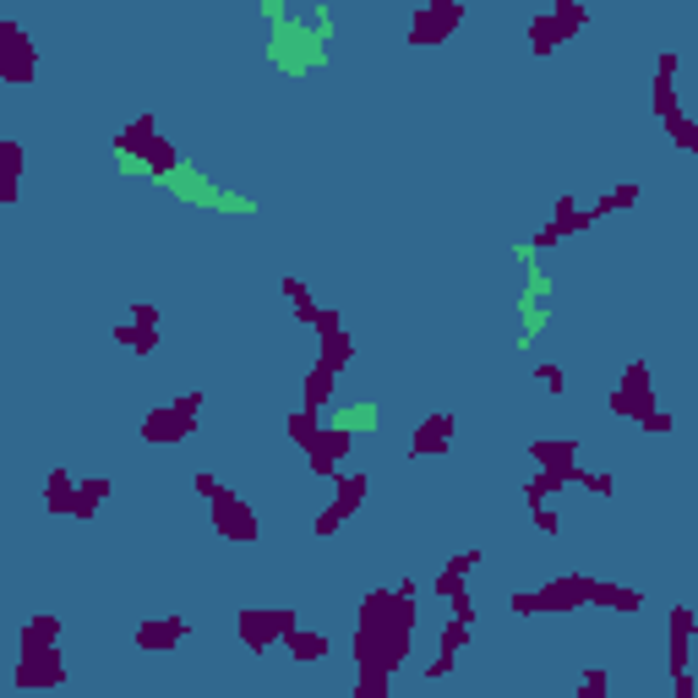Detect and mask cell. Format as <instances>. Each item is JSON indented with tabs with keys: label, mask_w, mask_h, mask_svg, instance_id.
<instances>
[{
	"label": "cell",
	"mask_w": 698,
	"mask_h": 698,
	"mask_svg": "<svg viewBox=\"0 0 698 698\" xmlns=\"http://www.w3.org/2000/svg\"><path fill=\"white\" fill-rule=\"evenodd\" d=\"M453 437H459V415L453 410H432L415 421L410 443H404V459L410 464H432V459H448L453 453Z\"/></svg>",
	"instance_id": "10"
},
{
	"label": "cell",
	"mask_w": 698,
	"mask_h": 698,
	"mask_svg": "<svg viewBox=\"0 0 698 698\" xmlns=\"http://www.w3.org/2000/svg\"><path fill=\"white\" fill-rule=\"evenodd\" d=\"M23 175H28V148H23V137H0V202H7V208L23 202Z\"/></svg>",
	"instance_id": "16"
},
{
	"label": "cell",
	"mask_w": 698,
	"mask_h": 698,
	"mask_svg": "<svg viewBox=\"0 0 698 698\" xmlns=\"http://www.w3.org/2000/svg\"><path fill=\"white\" fill-rule=\"evenodd\" d=\"M110 338H115L121 349H132L137 361L159 356V344H164V338H159V327H148V322H115V327H110Z\"/></svg>",
	"instance_id": "26"
},
{
	"label": "cell",
	"mask_w": 698,
	"mask_h": 698,
	"mask_svg": "<svg viewBox=\"0 0 698 698\" xmlns=\"http://www.w3.org/2000/svg\"><path fill=\"white\" fill-rule=\"evenodd\" d=\"M208 524H213V535L229 540V546H257V540H262V519H257V508H251L235 486H219V491L208 497Z\"/></svg>",
	"instance_id": "6"
},
{
	"label": "cell",
	"mask_w": 698,
	"mask_h": 698,
	"mask_svg": "<svg viewBox=\"0 0 698 698\" xmlns=\"http://www.w3.org/2000/svg\"><path fill=\"white\" fill-rule=\"evenodd\" d=\"M295 622H300V616H295V611H284V606H273V611L246 606V611H235V638H240V649H246V655H267L273 644H284V633H289Z\"/></svg>",
	"instance_id": "9"
},
{
	"label": "cell",
	"mask_w": 698,
	"mask_h": 698,
	"mask_svg": "<svg viewBox=\"0 0 698 698\" xmlns=\"http://www.w3.org/2000/svg\"><path fill=\"white\" fill-rule=\"evenodd\" d=\"M665 126V137H671V148H682V153H693L698 159V121L682 110V115H671V121H660Z\"/></svg>",
	"instance_id": "33"
},
{
	"label": "cell",
	"mask_w": 698,
	"mask_h": 698,
	"mask_svg": "<svg viewBox=\"0 0 698 698\" xmlns=\"http://www.w3.org/2000/svg\"><path fill=\"white\" fill-rule=\"evenodd\" d=\"M524 459L540 470H578V437H529L524 443Z\"/></svg>",
	"instance_id": "18"
},
{
	"label": "cell",
	"mask_w": 698,
	"mask_h": 698,
	"mask_svg": "<svg viewBox=\"0 0 698 698\" xmlns=\"http://www.w3.org/2000/svg\"><path fill=\"white\" fill-rule=\"evenodd\" d=\"M164 132H159V115L153 110H142L137 121H126L115 137H110V153H115V164L132 175V170H142L148 164V153H153V142H159Z\"/></svg>",
	"instance_id": "11"
},
{
	"label": "cell",
	"mask_w": 698,
	"mask_h": 698,
	"mask_svg": "<svg viewBox=\"0 0 698 698\" xmlns=\"http://www.w3.org/2000/svg\"><path fill=\"white\" fill-rule=\"evenodd\" d=\"M219 486H224V481H219V475H213V470H197V475H191V491H197V497H202V502H208V497H213V491H219Z\"/></svg>",
	"instance_id": "52"
},
{
	"label": "cell",
	"mask_w": 698,
	"mask_h": 698,
	"mask_svg": "<svg viewBox=\"0 0 698 698\" xmlns=\"http://www.w3.org/2000/svg\"><path fill=\"white\" fill-rule=\"evenodd\" d=\"M262 17H267V23H278V17H289V0H262Z\"/></svg>",
	"instance_id": "58"
},
{
	"label": "cell",
	"mask_w": 698,
	"mask_h": 698,
	"mask_svg": "<svg viewBox=\"0 0 698 698\" xmlns=\"http://www.w3.org/2000/svg\"><path fill=\"white\" fill-rule=\"evenodd\" d=\"M578 698H600V693H611V671L606 665H589L584 676H578V687H573Z\"/></svg>",
	"instance_id": "41"
},
{
	"label": "cell",
	"mask_w": 698,
	"mask_h": 698,
	"mask_svg": "<svg viewBox=\"0 0 698 698\" xmlns=\"http://www.w3.org/2000/svg\"><path fill=\"white\" fill-rule=\"evenodd\" d=\"M464 23H470V7H464V0H421V7L410 12V23H404V45H415V50L448 45Z\"/></svg>",
	"instance_id": "5"
},
{
	"label": "cell",
	"mask_w": 698,
	"mask_h": 698,
	"mask_svg": "<svg viewBox=\"0 0 698 698\" xmlns=\"http://www.w3.org/2000/svg\"><path fill=\"white\" fill-rule=\"evenodd\" d=\"M278 295H284L289 306H300V300H311V289H306V284H300L295 273H284V278H278Z\"/></svg>",
	"instance_id": "50"
},
{
	"label": "cell",
	"mask_w": 698,
	"mask_h": 698,
	"mask_svg": "<svg viewBox=\"0 0 698 698\" xmlns=\"http://www.w3.org/2000/svg\"><path fill=\"white\" fill-rule=\"evenodd\" d=\"M464 584H470V573H453V568H443V573L432 578V595H437V600H453Z\"/></svg>",
	"instance_id": "44"
},
{
	"label": "cell",
	"mask_w": 698,
	"mask_h": 698,
	"mask_svg": "<svg viewBox=\"0 0 698 698\" xmlns=\"http://www.w3.org/2000/svg\"><path fill=\"white\" fill-rule=\"evenodd\" d=\"M589 589H595V578L589 573H578V568H562V573H551L535 595H540V616L546 611H589Z\"/></svg>",
	"instance_id": "13"
},
{
	"label": "cell",
	"mask_w": 698,
	"mask_h": 698,
	"mask_svg": "<svg viewBox=\"0 0 698 698\" xmlns=\"http://www.w3.org/2000/svg\"><path fill=\"white\" fill-rule=\"evenodd\" d=\"M573 486H584L589 497H611V470H573Z\"/></svg>",
	"instance_id": "42"
},
{
	"label": "cell",
	"mask_w": 698,
	"mask_h": 698,
	"mask_svg": "<svg viewBox=\"0 0 698 698\" xmlns=\"http://www.w3.org/2000/svg\"><path fill=\"white\" fill-rule=\"evenodd\" d=\"M665 638H698V611L676 600V606L665 611Z\"/></svg>",
	"instance_id": "37"
},
{
	"label": "cell",
	"mask_w": 698,
	"mask_h": 698,
	"mask_svg": "<svg viewBox=\"0 0 698 698\" xmlns=\"http://www.w3.org/2000/svg\"><path fill=\"white\" fill-rule=\"evenodd\" d=\"M316 311H322L316 300H300V306H289V316H295L300 327H311V322H316Z\"/></svg>",
	"instance_id": "56"
},
{
	"label": "cell",
	"mask_w": 698,
	"mask_h": 698,
	"mask_svg": "<svg viewBox=\"0 0 698 698\" xmlns=\"http://www.w3.org/2000/svg\"><path fill=\"white\" fill-rule=\"evenodd\" d=\"M443 568H453V573H475V568H481V546H464V551H453Z\"/></svg>",
	"instance_id": "48"
},
{
	"label": "cell",
	"mask_w": 698,
	"mask_h": 698,
	"mask_svg": "<svg viewBox=\"0 0 698 698\" xmlns=\"http://www.w3.org/2000/svg\"><path fill=\"white\" fill-rule=\"evenodd\" d=\"M66 682H72V665H66V649L61 644L17 649V660H12V687L17 693H61Z\"/></svg>",
	"instance_id": "7"
},
{
	"label": "cell",
	"mask_w": 698,
	"mask_h": 698,
	"mask_svg": "<svg viewBox=\"0 0 698 698\" xmlns=\"http://www.w3.org/2000/svg\"><path fill=\"white\" fill-rule=\"evenodd\" d=\"M568 486H573V470H546V464H540V470L524 481V508H535V502H557Z\"/></svg>",
	"instance_id": "27"
},
{
	"label": "cell",
	"mask_w": 698,
	"mask_h": 698,
	"mask_svg": "<svg viewBox=\"0 0 698 698\" xmlns=\"http://www.w3.org/2000/svg\"><path fill=\"white\" fill-rule=\"evenodd\" d=\"M388 693H394L388 671H356V682H349V698H388Z\"/></svg>",
	"instance_id": "35"
},
{
	"label": "cell",
	"mask_w": 698,
	"mask_h": 698,
	"mask_svg": "<svg viewBox=\"0 0 698 698\" xmlns=\"http://www.w3.org/2000/svg\"><path fill=\"white\" fill-rule=\"evenodd\" d=\"M415 655V627L404 622H356V633H349V660H356V671H388L399 676Z\"/></svg>",
	"instance_id": "2"
},
{
	"label": "cell",
	"mask_w": 698,
	"mask_h": 698,
	"mask_svg": "<svg viewBox=\"0 0 698 698\" xmlns=\"http://www.w3.org/2000/svg\"><path fill=\"white\" fill-rule=\"evenodd\" d=\"M655 121H671V115H682V99H676V77H655Z\"/></svg>",
	"instance_id": "36"
},
{
	"label": "cell",
	"mask_w": 698,
	"mask_h": 698,
	"mask_svg": "<svg viewBox=\"0 0 698 698\" xmlns=\"http://www.w3.org/2000/svg\"><path fill=\"white\" fill-rule=\"evenodd\" d=\"M453 671H459V655H443V649H437V655L426 660V682H448Z\"/></svg>",
	"instance_id": "45"
},
{
	"label": "cell",
	"mask_w": 698,
	"mask_h": 698,
	"mask_svg": "<svg viewBox=\"0 0 698 698\" xmlns=\"http://www.w3.org/2000/svg\"><path fill=\"white\" fill-rule=\"evenodd\" d=\"M600 219H606V213L589 202V208H578L573 219H551V224H540V229L529 235V246H535V251H551V246H562V240H573V235H589Z\"/></svg>",
	"instance_id": "17"
},
{
	"label": "cell",
	"mask_w": 698,
	"mask_h": 698,
	"mask_svg": "<svg viewBox=\"0 0 698 698\" xmlns=\"http://www.w3.org/2000/svg\"><path fill=\"white\" fill-rule=\"evenodd\" d=\"M551 17H557V28H562V39L573 45L584 28H589V0H551Z\"/></svg>",
	"instance_id": "31"
},
{
	"label": "cell",
	"mask_w": 698,
	"mask_h": 698,
	"mask_svg": "<svg viewBox=\"0 0 698 698\" xmlns=\"http://www.w3.org/2000/svg\"><path fill=\"white\" fill-rule=\"evenodd\" d=\"M132 322H148V327H159V322H164V311H159V306H132Z\"/></svg>",
	"instance_id": "57"
},
{
	"label": "cell",
	"mask_w": 698,
	"mask_h": 698,
	"mask_svg": "<svg viewBox=\"0 0 698 698\" xmlns=\"http://www.w3.org/2000/svg\"><path fill=\"white\" fill-rule=\"evenodd\" d=\"M333 388H338V372L311 366V372H306V410H322V415H327V410L338 404V394H333Z\"/></svg>",
	"instance_id": "29"
},
{
	"label": "cell",
	"mask_w": 698,
	"mask_h": 698,
	"mask_svg": "<svg viewBox=\"0 0 698 698\" xmlns=\"http://www.w3.org/2000/svg\"><path fill=\"white\" fill-rule=\"evenodd\" d=\"M191 638V622L180 616V611H159V616H142L137 627H132V649L137 655H170L175 644H186Z\"/></svg>",
	"instance_id": "14"
},
{
	"label": "cell",
	"mask_w": 698,
	"mask_h": 698,
	"mask_svg": "<svg viewBox=\"0 0 698 698\" xmlns=\"http://www.w3.org/2000/svg\"><path fill=\"white\" fill-rule=\"evenodd\" d=\"M311 28H316V34H322L327 45H333V34H338V28H333V12H327V7H311Z\"/></svg>",
	"instance_id": "53"
},
{
	"label": "cell",
	"mask_w": 698,
	"mask_h": 698,
	"mask_svg": "<svg viewBox=\"0 0 698 698\" xmlns=\"http://www.w3.org/2000/svg\"><path fill=\"white\" fill-rule=\"evenodd\" d=\"M61 633H66L61 611H34V616L17 627V649H45V644H61Z\"/></svg>",
	"instance_id": "25"
},
{
	"label": "cell",
	"mask_w": 698,
	"mask_h": 698,
	"mask_svg": "<svg viewBox=\"0 0 698 698\" xmlns=\"http://www.w3.org/2000/svg\"><path fill=\"white\" fill-rule=\"evenodd\" d=\"M344 432H356V437H377L383 432V404L377 399H344V404H333L327 410Z\"/></svg>",
	"instance_id": "19"
},
{
	"label": "cell",
	"mask_w": 698,
	"mask_h": 698,
	"mask_svg": "<svg viewBox=\"0 0 698 698\" xmlns=\"http://www.w3.org/2000/svg\"><path fill=\"white\" fill-rule=\"evenodd\" d=\"M606 202H611V213H633V208L644 202V186H638V180H616V186L606 191Z\"/></svg>",
	"instance_id": "38"
},
{
	"label": "cell",
	"mask_w": 698,
	"mask_h": 698,
	"mask_svg": "<svg viewBox=\"0 0 698 698\" xmlns=\"http://www.w3.org/2000/svg\"><path fill=\"white\" fill-rule=\"evenodd\" d=\"M316 432H322V410H306V404H300V410H289V415H284V437H289L300 453L316 443Z\"/></svg>",
	"instance_id": "30"
},
{
	"label": "cell",
	"mask_w": 698,
	"mask_h": 698,
	"mask_svg": "<svg viewBox=\"0 0 698 698\" xmlns=\"http://www.w3.org/2000/svg\"><path fill=\"white\" fill-rule=\"evenodd\" d=\"M524 45H529V55H535V61H551L568 39H562V28H557V17H551V12H535V17H524Z\"/></svg>",
	"instance_id": "21"
},
{
	"label": "cell",
	"mask_w": 698,
	"mask_h": 698,
	"mask_svg": "<svg viewBox=\"0 0 698 698\" xmlns=\"http://www.w3.org/2000/svg\"><path fill=\"white\" fill-rule=\"evenodd\" d=\"M693 665V638H665V671H687Z\"/></svg>",
	"instance_id": "43"
},
{
	"label": "cell",
	"mask_w": 698,
	"mask_h": 698,
	"mask_svg": "<svg viewBox=\"0 0 698 698\" xmlns=\"http://www.w3.org/2000/svg\"><path fill=\"white\" fill-rule=\"evenodd\" d=\"M475 644V622H459V616H448L443 627H437V649L443 655H464Z\"/></svg>",
	"instance_id": "32"
},
{
	"label": "cell",
	"mask_w": 698,
	"mask_h": 698,
	"mask_svg": "<svg viewBox=\"0 0 698 698\" xmlns=\"http://www.w3.org/2000/svg\"><path fill=\"white\" fill-rule=\"evenodd\" d=\"M338 327H344V306H322V311H316V322H311V333H316V338H322V333H338Z\"/></svg>",
	"instance_id": "46"
},
{
	"label": "cell",
	"mask_w": 698,
	"mask_h": 698,
	"mask_svg": "<svg viewBox=\"0 0 698 698\" xmlns=\"http://www.w3.org/2000/svg\"><path fill=\"white\" fill-rule=\"evenodd\" d=\"M644 404H655V372H649V361H627L622 366V383L611 388V415L616 421H633Z\"/></svg>",
	"instance_id": "15"
},
{
	"label": "cell",
	"mask_w": 698,
	"mask_h": 698,
	"mask_svg": "<svg viewBox=\"0 0 698 698\" xmlns=\"http://www.w3.org/2000/svg\"><path fill=\"white\" fill-rule=\"evenodd\" d=\"M202 410H208V394H175L170 404H153V410L137 421V437H142L148 448H180V443L197 437Z\"/></svg>",
	"instance_id": "3"
},
{
	"label": "cell",
	"mask_w": 698,
	"mask_h": 698,
	"mask_svg": "<svg viewBox=\"0 0 698 698\" xmlns=\"http://www.w3.org/2000/svg\"><path fill=\"white\" fill-rule=\"evenodd\" d=\"M529 377H535L546 394H562V388H568V372H562V361H535V366H529Z\"/></svg>",
	"instance_id": "39"
},
{
	"label": "cell",
	"mask_w": 698,
	"mask_h": 698,
	"mask_svg": "<svg viewBox=\"0 0 698 698\" xmlns=\"http://www.w3.org/2000/svg\"><path fill=\"white\" fill-rule=\"evenodd\" d=\"M573 213H578V197H573V191H562V197L551 202V219H573Z\"/></svg>",
	"instance_id": "55"
},
{
	"label": "cell",
	"mask_w": 698,
	"mask_h": 698,
	"mask_svg": "<svg viewBox=\"0 0 698 698\" xmlns=\"http://www.w3.org/2000/svg\"><path fill=\"white\" fill-rule=\"evenodd\" d=\"M0 83L7 88H34L39 83V45L17 17H0Z\"/></svg>",
	"instance_id": "8"
},
{
	"label": "cell",
	"mask_w": 698,
	"mask_h": 698,
	"mask_svg": "<svg viewBox=\"0 0 698 698\" xmlns=\"http://www.w3.org/2000/svg\"><path fill=\"white\" fill-rule=\"evenodd\" d=\"M267 66L284 72V77H306V72H322L327 66V39L306 23V17H278L267 23V45H262Z\"/></svg>",
	"instance_id": "1"
},
{
	"label": "cell",
	"mask_w": 698,
	"mask_h": 698,
	"mask_svg": "<svg viewBox=\"0 0 698 698\" xmlns=\"http://www.w3.org/2000/svg\"><path fill=\"white\" fill-rule=\"evenodd\" d=\"M633 426H638L644 437H671V432H676V415L660 410V404H644V410L633 415Z\"/></svg>",
	"instance_id": "34"
},
{
	"label": "cell",
	"mask_w": 698,
	"mask_h": 698,
	"mask_svg": "<svg viewBox=\"0 0 698 698\" xmlns=\"http://www.w3.org/2000/svg\"><path fill=\"white\" fill-rule=\"evenodd\" d=\"M366 497H372V475L366 470H333V502L311 519V535L316 540H338L344 524L366 508Z\"/></svg>",
	"instance_id": "4"
},
{
	"label": "cell",
	"mask_w": 698,
	"mask_h": 698,
	"mask_svg": "<svg viewBox=\"0 0 698 698\" xmlns=\"http://www.w3.org/2000/svg\"><path fill=\"white\" fill-rule=\"evenodd\" d=\"M284 655H289L295 665H316V660L333 655V638H327L322 627H300V622H295V627L284 633Z\"/></svg>",
	"instance_id": "20"
},
{
	"label": "cell",
	"mask_w": 698,
	"mask_h": 698,
	"mask_svg": "<svg viewBox=\"0 0 698 698\" xmlns=\"http://www.w3.org/2000/svg\"><path fill=\"white\" fill-rule=\"evenodd\" d=\"M356 443H361L356 432H344L338 421H327L316 432V443L306 448V475L311 481H333V470H344V459H349V448H356Z\"/></svg>",
	"instance_id": "12"
},
{
	"label": "cell",
	"mask_w": 698,
	"mask_h": 698,
	"mask_svg": "<svg viewBox=\"0 0 698 698\" xmlns=\"http://www.w3.org/2000/svg\"><path fill=\"white\" fill-rule=\"evenodd\" d=\"M448 606H453L448 616H459V622H475V616H481V611H475V595H470V584H464V589H459Z\"/></svg>",
	"instance_id": "49"
},
{
	"label": "cell",
	"mask_w": 698,
	"mask_h": 698,
	"mask_svg": "<svg viewBox=\"0 0 698 698\" xmlns=\"http://www.w3.org/2000/svg\"><path fill=\"white\" fill-rule=\"evenodd\" d=\"M110 491H115V481H104V475H94V481H77V502H72V519H77V524H94V519H99V508L110 502Z\"/></svg>",
	"instance_id": "28"
},
{
	"label": "cell",
	"mask_w": 698,
	"mask_h": 698,
	"mask_svg": "<svg viewBox=\"0 0 698 698\" xmlns=\"http://www.w3.org/2000/svg\"><path fill=\"white\" fill-rule=\"evenodd\" d=\"M682 72V50H660L655 55V77H676Z\"/></svg>",
	"instance_id": "51"
},
{
	"label": "cell",
	"mask_w": 698,
	"mask_h": 698,
	"mask_svg": "<svg viewBox=\"0 0 698 698\" xmlns=\"http://www.w3.org/2000/svg\"><path fill=\"white\" fill-rule=\"evenodd\" d=\"M529 524H535L546 540H557V535H562V513H557L551 502H535V508H529Z\"/></svg>",
	"instance_id": "40"
},
{
	"label": "cell",
	"mask_w": 698,
	"mask_h": 698,
	"mask_svg": "<svg viewBox=\"0 0 698 698\" xmlns=\"http://www.w3.org/2000/svg\"><path fill=\"white\" fill-rule=\"evenodd\" d=\"M72 502H77V475L66 464H55L45 475V513L50 519H72Z\"/></svg>",
	"instance_id": "23"
},
{
	"label": "cell",
	"mask_w": 698,
	"mask_h": 698,
	"mask_svg": "<svg viewBox=\"0 0 698 698\" xmlns=\"http://www.w3.org/2000/svg\"><path fill=\"white\" fill-rule=\"evenodd\" d=\"M508 611H519V616H540V595H535V589H513V595H508Z\"/></svg>",
	"instance_id": "47"
},
{
	"label": "cell",
	"mask_w": 698,
	"mask_h": 698,
	"mask_svg": "<svg viewBox=\"0 0 698 698\" xmlns=\"http://www.w3.org/2000/svg\"><path fill=\"white\" fill-rule=\"evenodd\" d=\"M671 693H676V698H698V676H693V671H676V676H671Z\"/></svg>",
	"instance_id": "54"
},
{
	"label": "cell",
	"mask_w": 698,
	"mask_h": 698,
	"mask_svg": "<svg viewBox=\"0 0 698 698\" xmlns=\"http://www.w3.org/2000/svg\"><path fill=\"white\" fill-rule=\"evenodd\" d=\"M589 611H644V589H633V584H611V578H595V589H589Z\"/></svg>",
	"instance_id": "22"
},
{
	"label": "cell",
	"mask_w": 698,
	"mask_h": 698,
	"mask_svg": "<svg viewBox=\"0 0 698 698\" xmlns=\"http://www.w3.org/2000/svg\"><path fill=\"white\" fill-rule=\"evenodd\" d=\"M316 366H327V372H338V377L356 366V338H349V327L316 338Z\"/></svg>",
	"instance_id": "24"
}]
</instances>
